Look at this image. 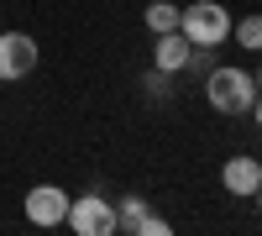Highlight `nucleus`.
<instances>
[{"label": "nucleus", "mask_w": 262, "mask_h": 236, "mask_svg": "<svg viewBox=\"0 0 262 236\" xmlns=\"http://www.w3.org/2000/svg\"><path fill=\"white\" fill-rule=\"evenodd\" d=\"M205 100H210L215 116H247L252 100H257V74L236 69V63H215L205 74Z\"/></svg>", "instance_id": "1"}, {"label": "nucleus", "mask_w": 262, "mask_h": 236, "mask_svg": "<svg viewBox=\"0 0 262 236\" xmlns=\"http://www.w3.org/2000/svg\"><path fill=\"white\" fill-rule=\"evenodd\" d=\"M179 32L194 42V48H226V42H231V11L221 6V0L179 6Z\"/></svg>", "instance_id": "2"}, {"label": "nucleus", "mask_w": 262, "mask_h": 236, "mask_svg": "<svg viewBox=\"0 0 262 236\" xmlns=\"http://www.w3.org/2000/svg\"><path fill=\"white\" fill-rule=\"evenodd\" d=\"M63 226H74L79 236H116V200H105V195H74Z\"/></svg>", "instance_id": "3"}, {"label": "nucleus", "mask_w": 262, "mask_h": 236, "mask_svg": "<svg viewBox=\"0 0 262 236\" xmlns=\"http://www.w3.org/2000/svg\"><path fill=\"white\" fill-rule=\"evenodd\" d=\"M37 37L32 32H0V84H16V79H27L37 69Z\"/></svg>", "instance_id": "4"}, {"label": "nucleus", "mask_w": 262, "mask_h": 236, "mask_svg": "<svg viewBox=\"0 0 262 236\" xmlns=\"http://www.w3.org/2000/svg\"><path fill=\"white\" fill-rule=\"evenodd\" d=\"M69 189H58V184H32L27 189V221L32 226H42V231H53V226H63L69 221Z\"/></svg>", "instance_id": "5"}, {"label": "nucleus", "mask_w": 262, "mask_h": 236, "mask_svg": "<svg viewBox=\"0 0 262 236\" xmlns=\"http://www.w3.org/2000/svg\"><path fill=\"white\" fill-rule=\"evenodd\" d=\"M116 231H126V236H168L173 226H168L142 195H121V200H116Z\"/></svg>", "instance_id": "6"}, {"label": "nucleus", "mask_w": 262, "mask_h": 236, "mask_svg": "<svg viewBox=\"0 0 262 236\" xmlns=\"http://www.w3.org/2000/svg\"><path fill=\"white\" fill-rule=\"evenodd\" d=\"M257 184H262V158L236 153V158L221 163V189H226L231 200H252V195H257Z\"/></svg>", "instance_id": "7"}, {"label": "nucleus", "mask_w": 262, "mask_h": 236, "mask_svg": "<svg viewBox=\"0 0 262 236\" xmlns=\"http://www.w3.org/2000/svg\"><path fill=\"white\" fill-rule=\"evenodd\" d=\"M189 53H194V42L184 32H158L152 37V69H163V74H189Z\"/></svg>", "instance_id": "8"}, {"label": "nucleus", "mask_w": 262, "mask_h": 236, "mask_svg": "<svg viewBox=\"0 0 262 236\" xmlns=\"http://www.w3.org/2000/svg\"><path fill=\"white\" fill-rule=\"evenodd\" d=\"M142 27L158 37V32H179V6L173 0H152V6L142 11Z\"/></svg>", "instance_id": "9"}, {"label": "nucleus", "mask_w": 262, "mask_h": 236, "mask_svg": "<svg viewBox=\"0 0 262 236\" xmlns=\"http://www.w3.org/2000/svg\"><path fill=\"white\" fill-rule=\"evenodd\" d=\"M231 42H242V53H262V11L231 21Z\"/></svg>", "instance_id": "10"}, {"label": "nucleus", "mask_w": 262, "mask_h": 236, "mask_svg": "<svg viewBox=\"0 0 262 236\" xmlns=\"http://www.w3.org/2000/svg\"><path fill=\"white\" fill-rule=\"evenodd\" d=\"M247 116H252V121H257V126H262V95H257V100H252V111H247Z\"/></svg>", "instance_id": "11"}, {"label": "nucleus", "mask_w": 262, "mask_h": 236, "mask_svg": "<svg viewBox=\"0 0 262 236\" xmlns=\"http://www.w3.org/2000/svg\"><path fill=\"white\" fill-rule=\"evenodd\" d=\"M252 200H257V216H262V184H257V195H252Z\"/></svg>", "instance_id": "12"}, {"label": "nucleus", "mask_w": 262, "mask_h": 236, "mask_svg": "<svg viewBox=\"0 0 262 236\" xmlns=\"http://www.w3.org/2000/svg\"><path fill=\"white\" fill-rule=\"evenodd\" d=\"M252 74H257V95H262V69H252Z\"/></svg>", "instance_id": "13"}]
</instances>
